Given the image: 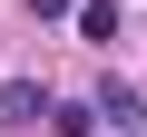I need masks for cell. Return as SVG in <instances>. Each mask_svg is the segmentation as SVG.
I'll list each match as a JSON object with an SVG mask.
<instances>
[{"instance_id": "cell-4", "label": "cell", "mask_w": 147, "mask_h": 137, "mask_svg": "<svg viewBox=\"0 0 147 137\" xmlns=\"http://www.w3.org/2000/svg\"><path fill=\"white\" fill-rule=\"evenodd\" d=\"M49 127L59 137H98V108H49Z\"/></svg>"}, {"instance_id": "cell-5", "label": "cell", "mask_w": 147, "mask_h": 137, "mask_svg": "<svg viewBox=\"0 0 147 137\" xmlns=\"http://www.w3.org/2000/svg\"><path fill=\"white\" fill-rule=\"evenodd\" d=\"M30 10H39V20H59V10H79V0H30Z\"/></svg>"}, {"instance_id": "cell-1", "label": "cell", "mask_w": 147, "mask_h": 137, "mask_svg": "<svg viewBox=\"0 0 147 137\" xmlns=\"http://www.w3.org/2000/svg\"><path fill=\"white\" fill-rule=\"evenodd\" d=\"M88 108H98V118H108L118 137H147V98H137L127 79H98V98H88Z\"/></svg>"}, {"instance_id": "cell-3", "label": "cell", "mask_w": 147, "mask_h": 137, "mask_svg": "<svg viewBox=\"0 0 147 137\" xmlns=\"http://www.w3.org/2000/svg\"><path fill=\"white\" fill-rule=\"evenodd\" d=\"M79 39H98V49L118 39V0H79Z\"/></svg>"}, {"instance_id": "cell-2", "label": "cell", "mask_w": 147, "mask_h": 137, "mask_svg": "<svg viewBox=\"0 0 147 137\" xmlns=\"http://www.w3.org/2000/svg\"><path fill=\"white\" fill-rule=\"evenodd\" d=\"M39 118H49V88H30V79L0 88V127H39Z\"/></svg>"}]
</instances>
